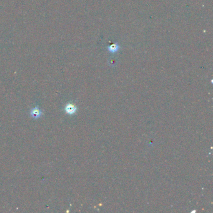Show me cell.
<instances>
[{
	"mask_svg": "<svg viewBox=\"0 0 213 213\" xmlns=\"http://www.w3.org/2000/svg\"><path fill=\"white\" fill-rule=\"evenodd\" d=\"M64 111L65 112L68 114L72 115L73 114H75L76 111H77V108L75 105H74L72 103H68L66 106L65 108H64Z\"/></svg>",
	"mask_w": 213,
	"mask_h": 213,
	"instance_id": "6da1fadb",
	"label": "cell"
},
{
	"mask_svg": "<svg viewBox=\"0 0 213 213\" xmlns=\"http://www.w3.org/2000/svg\"><path fill=\"white\" fill-rule=\"evenodd\" d=\"M30 113L31 116L35 119H38L43 114L42 111H41L38 106H36V107L32 108L30 111Z\"/></svg>",
	"mask_w": 213,
	"mask_h": 213,
	"instance_id": "7a4b0ae2",
	"label": "cell"
}]
</instances>
